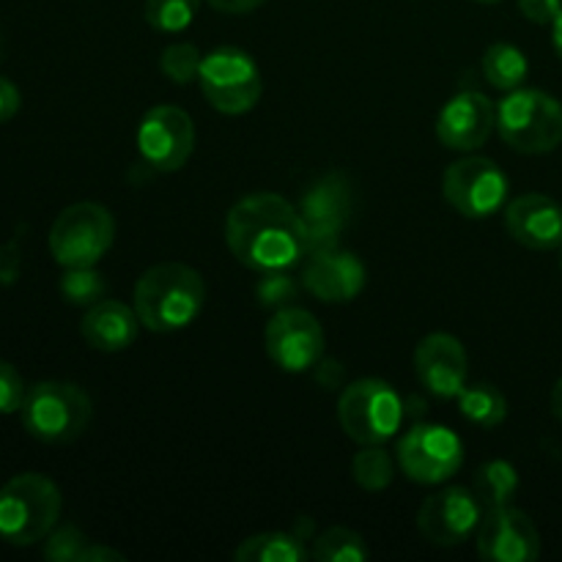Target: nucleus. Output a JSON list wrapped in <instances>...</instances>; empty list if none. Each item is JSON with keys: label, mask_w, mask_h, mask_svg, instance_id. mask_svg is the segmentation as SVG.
Masks as SVG:
<instances>
[{"label": "nucleus", "mask_w": 562, "mask_h": 562, "mask_svg": "<svg viewBox=\"0 0 562 562\" xmlns=\"http://www.w3.org/2000/svg\"><path fill=\"white\" fill-rule=\"evenodd\" d=\"M225 245L241 267L258 274L289 272L307 252V228L300 209L274 192H256L231 206Z\"/></svg>", "instance_id": "1"}, {"label": "nucleus", "mask_w": 562, "mask_h": 562, "mask_svg": "<svg viewBox=\"0 0 562 562\" xmlns=\"http://www.w3.org/2000/svg\"><path fill=\"white\" fill-rule=\"evenodd\" d=\"M206 285L201 272L179 261H165L146 269L135 285V307L140 327L168 335L190 327L203 311Z\"/></svg>", "instance_id": "2"}, {"label": "nucleus", "mask_w": 562, "mask_h": 562, "mask_svg": "<svg viewBox=\"0 0 562 562\" xmlns=\"http://www.w3.org/2000/svg\"><path fill=\"white\" fill-rule=\"evenodd\" d=\"M58 486L47 475L22 472L0 488V538L11 547H33L55 530L60 516Z\"/></svg>", "instance_id": "3"}, {"label": "nucleus", "mask_w": 562, "mask_h": 562, "mask_svg": "<svg viewBox=\"0 0 562 562\" xmlns=\"http://www.w3.org/2000/svg\"><path fill=\"white\" fill-rule=\"evenodd\" d=\"M497 132L519 154H549L562 143V104L538 88H516L497 104Z\"/></svg>", "instance_id": "4"}, {"label": "nucleus", "mask_w": 562, "mask_h": 562, "mask_svg": "<svg viewBox=\"0 0 562 562\" xmlns=\"http://www.w3.org/2000/svg\"><path fill=\"white\" fill-rule=\"evenodd\" d=\"M22 426L33 439L66 445L82 437L93 415L91 398L71 382H38L22 401Z\"/></svg>", "instance_id": "5"}, {"label": "nucleus", "mask_w": 562, "mask_h": 562, "mask_svg": "<svg viewBox=\"0 0 562 562\" xmlns=\"http://www.w3.org/2000/svg\"><path fill=\"white\" fill-rule=\"evenodd\" d=\"M406 406L398 390L382 379H357L340 393L338 420L357 445H384L401 431Z\"/></svg>", "instance_id": "6"}, {"label": "nucleus", "mask_w": 562, "mask_h": 562, "mask_svg": "<svg viewBox=\"0 0 562 562\" xmlns=\"http://www.w3.org/2000/svg\"><path fill=\"white\" fill-rule=\"evenodd\" d=\"M198 82L206 102L223 115L247 113L263 93V77L256 58L239 47H217L203 55Z\"/></svg>", "instance_id": "7"}, {"label": "nucleus", "mask_w": 562, "mask_h": 562, "mask_svg": "<svg viewBox=\"0 0 562 562\" xmlns=\"http://www.w3.org/2000/svg\"><path fill=\"white\" fill-rule=\"evenodd\" d=\"M115 220L99 203H75L55 217L49 228V252L64 269L97 267L113 247Z\"/></svg>", "instance_id": "8"}, {"label": "nucleus", "mask_w": 562, "mask_h": 562, "mask_svg": "<svg viewBox=\"0 0 562 562\" xmlns=\"http://www.w3.org/2000/svg\"><path fill=\"white\" fill-rule=\"evenodd\" d=\"M395 459H398L401 472L409 481L423 483V486H437V483L450 481L461 470V464H464V442L448 426L415 423L398 439Z\"/></svg>", "instance_id": "9"}, {"label": "nucleus", "mask_w": 562, "mask_h": 562, "mask_svg": "<svg viewBox=\"0 0 562 562\" xmlns=\"http://www.w3.org/2000/svg\"><path fill=\"white\" fill-rule=\"evenodd\" d=\"M442 195L461 217L486 220L508 201V176L488 157L456 159L442 176Z\"/></svg>", "instance_id": "10"}, {"label": "nucleus", "mask_w": 562, "mask_h": 562, "mask_svg": "<svg viewBox=\"0 0 562 562\" xmlns=\"http://www.w3.org/2000/svg\"><path fill=\"white\" fill-rule=\"evenodd\" d=\"M267 355L280 371L305 373L324 357V329L305 307H280L263 329Z\"/></svg>", "instance_id": "11"}, {"label": "nucleus", "mask_w": 562, "mask_h": 562, "mask_svg": "<svg viewBox=\"0 0 562 562\" xmlns=\"http://www.w3.org/2000/svg\"><path fill=\"white\" fill-rule=\"evenodd\" d=\"M137 151L143 162L159 173H176L195 151V124L176 104H157L137 126Z\"/></svg>", "instance_id": "12"}, {"label": "nucleus", "mask_w": 562, "mask_h": 562, "mask_svg": "<svg viewBox=\"0 0 562 562\" xmlns=\"http://www.w3.org/2000/svg\"><path fill=\"white\" fill-rule=\"evenodd\" d=\"M483 519V505L472 488L448 486L423 499L417 510V530L434 547H459L475 536Z\"/></svg>", "instance_id": "13"}, {"label": "nucleus", "mask_w": 562, "mask_h": 562, "mask_svg": "<svg viewBox=\"0 0 562 562\" xmlns=\"http://www.w3.org/2000/svg\"><path fill=\"white\" fill-rule=\"evenodd\" d=\"M477 554L488 562H532L541 554V536L519 508H488L475 532Z\"/></svg>", "instance_id": "14"}, {"label": "nucleus", "mask_w": 562, "mask_h": 562, "mask_svg": "<svg viewBox=\"0 0 562 562\" xmlns=\"http://www.w3.org/2000/svg\"><path fill=\"white\" fill-rule=\"evenodd\" d=\"M497 130V108L481 91H461L437 115V137L450 151H475Z\"/></svg>", "instance_id": "15"}, {"label": "nucleus", "mask_w": 562, "mask_h": 562, "mask_svg": "<svg viewBox=\"0 0 562 562\" xmlns=\"http://www.w3.org/2000/svg\"><path fill=\"white\" fill-rule=\"evenodd\" d=\"M415 373L423 387L437 398H459L470 373L464 344L448 333L426 335L415 349Z\"/></svg>", "instance_id": "16"}, {"label": "nucleus", "mask_w": 562, "mask_h": 562, "mask_svg": "<svg viewBox=\"0 0 562 562\" xmlns=\"http://www.w3.org/2000/svg\"><path fill=\"white\" fill-rule=\"evenodd\" d=\"M302 285L307 294L327 305H344L366 289V267L355 252L338 250V247H318L307 256L305 269H302Z\"/></svg>", "instance_id": "17"}, {"label": "nucleus", "mask_w": 562, "mask_h": 562, "mask_svg": "<svg viewBox=\"0 0 562 562\" xmlns=\"http://www.w3.org/2000/svg\"><path fill=\"white\" fill-rule=\"evenodd\" d=\"M349 209L351 192L340 176H327L307 190L300 203V214L307 228V252L338 245V234L349 220Z\"/></svg>", "instance_id": "18"}, {"label": "nucleus", "mask_w": 562, "mask_h": 562, "mask_svg": "<svg viewBox=\"0 0 562 562\" xmlns=\"http://www.w3.org/2000/svg\"><path fill=\"white\" fill-rule=\"evenodd\" d=\"M505 228L527 250H558L562 247V206L541 192H527L508 203Z\"/></svg>", "instance_id": "19"}, {"label": "nucleus", "mask_w": 562, "mask_h": 562, "mask_svg": "<svg viewBox=\"0 0 562 562\" xmlns=\"http://www.w3.org/2000/svg\"><path fill=\"white\" fill-rule=\"evenodd\" d=\"M137 329H140V318H137L135 307L124 305L119 300H99L91 305L82 316L80 333L86 344L97 351H124L135 344Z\"/></svg>", "instance_id": "20"}, {"label": "nucleus", "mask_w": 562, "mask_h": 562, "mask_svg": "<svg viewBox=\"0 0 562 562\" xmlns=\"http://www.w3.org/2000/svg\"><path fill=\"white\" fill-rule=\"evenodd\" d=\"M311 558L305 541L294 532H258L234 549L239 562H302Z\"/></svg>", "instance_id": "21"}, {"label": "nucleus", "mask_w": 562, "mask_h": 562, "mask_svg": "<svg viewBox=\"0 0 562 562\" xmlns=\"http://www.w3.org/2000/svg\"><path fill=\"white\" fill-rule=\"evenodd\" d=\"M527 75H530V64H527V55L516 44L497 42L483 55V77L497 91H516V88L525 86Z\"/></svg>", "instance_id": "22"}, {"label": "nucleus", "mask_w": 562, "mask_h": 562, "mask_svg": "<svg viewBox=\"0 0 562 562\" xmlns=\"http://www.w3.org/2000/svg\"><path fill=\"white\" fill-rule=\"evenodd\" d=\"M472 492L481 499L483 508H503L519 492V472L503 459L486 461L472 477Z\"/></svg>", "instance_id": "23"}, {"label": "nucleus", "mask_w": 562, "mask_h": 562, "mask_svg": "<svg viewBox=\"0 0 562 562\" xmlns=\"http://www.w3.org/2000/svg\"><path fill=\"white\" fill-rule=\"evenodd\" d=\"M459 409L472 426L497 428L508 417V401L499 393V387L488 382H477L472 387L461 390Z\"/></svg>", "instance_id": "24"}, {"label": "nucleus", "mask_w": 562, "mask_h": 562, "mask_svg": "<svg viewBox=\"0 0 562 562\" xmlns=\"http://www.w3.org/2000/svg\"><path fill=\"white\" fill-rule=\"evenodd\" d=\"M368 554L371 549L360 532L349 527H329L313 541L311 558L318 562H362L368 560Z\"/></svg>", "instance_id": "25"}, {"label": "nucleus", "mask_w": 562, "mask_h": 562, "mask_svg": "<svg viewBox=\"0 0 562 562\" xmlns=\"http://www.w3.org/2000/svg\"><path fill=\"white\" fill-rule=\"evenodd\" d=\"M351 475L366 492H384L395 477L393 456L382 445H362L360 453L351 459Z\"/></svg>", "instance_id": "26"}, {"label": "nucleus", "mask_w": 562, "mask_h": 562, "mask_svg": "<svg viewBox=\"0 0 562 562\" xmlns=\"http://www.w3.org/2000/svg\"><path fill=\"white\" fill-rule=\"evenodd\" d=\"M201 0H146L143 20L159 33H181L198 16Z\"/></svg>", "instance_id": "27"}, {"label": "nucleus", "mask_w": 562, "mask_h": 562, "mask_svg": "<svg viewBox=\"0 0 562 562\" xmlns=\"http://www.w3.org/2000/svg\"><path fill=\"white\" fill-rule=\"evenodd\" d=\"M104 291H108V283H104V278L93 267L66 269V274L60 278V294H64L69 305H97L99 300H104Z\"/></svg>", "instance_id": "28"}, {"label": "nucleus", "mask_w": 562, "mask_h": 562, "mask_svg": "<svg viewBox=\"0 0 562 562\" xmlns=\"http://www.w3.org/2000/svg\"><path fill=\"white\" fill-rule=\"evenodd\" d=\"M201 64V49L190 42L168 44V47L162 49V58H159V69H162V75L168 77V80H173L176 86H187V82L198 80Z\"/></svg>", "instance_id": "29"}, {"label": "nucleus", "mask_w": 562, "mask_h": 562, "mask_svg": "<svg viewBox=\"0 0 562 562\" xmlns=\"http://www.w3.org/2000/svg\"><path fill=\"white\" fill-rule=\"evenodd\" d=\"M88 543L91 541H88L75 525L55 527V530L44 538V558L53 562H80Z\"/></svg>", "instance_id": "30"}, {"label": "nucleus", "mask_w": 562, "mask_h": 562, "mask_svg": "<svg viewBox=\"0 0 562 562\" xmlns=\"http://www.w3.org/2000/svg\"><path fill=\"white\" fill-rule=\"evenodd\" d=\"M296 285L294 280L285 278V272H267L261 274L256 285V296L263 307H285V302L294 300Z\"/></svg>", "instance_id": "31"}, {"label": "nucleus", "mask_w": 562, "mask_h": 562, "mask_svg": "<svg viewBox=\"0 0 562 562\" xmlns=\"http://www.w3.org/2000/svg\"><path fill=\"white\" fill-rule=\"evenodd\" d=\"M27 390L22 376L11 362L0 360V415H14L22 409Z\"/></svg>", "instance_id": "32"}, {"label": "nucleus", "mask_w": 562, "mask_h": 562, "mask_svg": "<svg viewBox=\"0 0 562 562\" xmlns=\"http://www.w3.org/2000/svg\"><path fill=\"white\" fill-rule=\"evenodd\" d=\"M519 11L536 25H552L562 11V0H519Z\"/></svg>", "instance_id": "33"}, {"label": "nucleus", "mask_w": 562, "mask_h": 562, "mask_svg": "<svg viewBox=\"0 0 562 562\" xmlns=\"http://www.w3.org/2000/svg\"><path fill=\"white\" fill-rule=\"evenodd\" d=\"M16 110H20V91H16L14 82L0 77V124L14 119Z\"/></svg>", "instance_id": "34"}, {"label": "nucleus", "mask_w": 562, "mask_h": 562, "mask_svg": "<svg viewBox=\"0 0 562 562\" xmlns=\"http://www.w3.org/2000/svg\"><path fill=\"white\" fill-rule=\"evenodd\" d=\"M16 274H20V256H16V247H0V283H14Z\"/></svg>", "instance_id": "35"}, {"label": "nucleus", "mask_w": 562, "mask_h": 562, "mask_svg": "<svg viewBox=\"0 0 562 562\" xmlns=\"http://www.w3.org/2000/svg\"><path fill=\"white\" fill-rule=\"evenodd\" d=\"M212 9L223 11V14H250L258 5H263L267 0H206Z\"/></svg>", "instance_id": "36"}, {"label": "nucleus", "mask_w": 562, "mask_h": 562, "mask_svg": "<svg viewBox=\"0 0 562 562\" xmlns=\"http://www.w3.org/2000/svg\"><path fill=\"white\" fill-rule=\"evenodd\" d=\"M108 560L124 562V554L115 552V549H110V547H99V543H88V549H86V552H82V558H80V562H108Z\"/></svg>", "instance_id": "37"}, {"label": "nucleus", "mask_w": 562, "mask_h": 562, "mask_svg": "<svg viewBox=\"0 0 562 562\" xmlns=\"http://www.w3.org/2000/svg\"><path fill=\"white\" fill-rule=\"evenodd\" d=\"M552 44H554V53L562 60V11L558 14V20L552 22Z\"/></svg>", "instance_id": "38"}, {"label": "nucleus", "mask_w": 562, "mask_h": 562, "mask_svg": "<svg viewBox=\"0 0 562 562\" xmlns=\"http://www.w3.org/2000/svg\"><path fill=\"white\" fill-rule=\"evenodd\" d=\"M552 412H554V417L562 423V379L554 384V390H552Z\"/></svg>", "instance_id": "39"}, {"label": "nucleus", "mask_w": 562, "mask_h": 562, "mask_svg": "<svg viewBox=\"0 0 562 562\" xmlns=\"http://www.w3.org/2000/svg\"><path fill=\"white\" fill-rule=\"evenodd\" d=\"M477 3H499V0H477Z\"/></svg>", "instance_id": "40"}]
</instances>
